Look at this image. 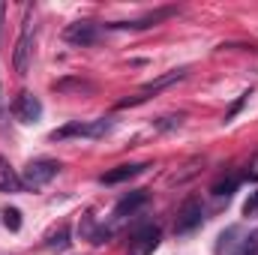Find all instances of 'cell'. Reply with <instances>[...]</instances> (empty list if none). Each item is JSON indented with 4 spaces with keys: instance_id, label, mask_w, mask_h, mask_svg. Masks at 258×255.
Returning a JSON list of instances; mask_svg holds the SVG:
<instances>
[{
    "instance_id": "6da1fadb",
    "label": "cell",
    "mask_w": 258,
    "mask_h": 255,
    "mask_svg": "<svg viewBox=\"0 0 258 255\" xmlns=\"http://www.w3.org/2000/svg\"><path fill=\"white\" fill-rule=\"evenodd\" d=\"M33 36H36V18H33V6L24 9V24L15 42V54H12V66L18 75H27L30 69V54H33Z\"/></svg>"
},
{
    "instance_id": "7a4b0ae2",
    "label": "cell",
    "mask_w": 258,
    "mask_h": 255,
    "mask_svg": "<svg viewBox=\"0 0 258 255\" xmlns=\"http://www.w3.org/2000/svg\"><path fill=\"white\" fill-rule=\"evenodd\" d=\"M111 126L114 123L108 117H99V120H90V123L75 120V123H66V126L54 129L51 132V141H66V138H102V135L111 132Z\"/></svg>"
},
{
    "instance_id": "3957f363",
    "label": "cell",
    "mask_w": 258,
    "mask_h": 255,
    "mask_svg": "<svg viewBox=\"0 0 258 255\" xmlns=\"http://www.w3.org/2000/svg\"><path fill=\"white\" fill-rule=\"evenodd\" d=\"M186 78V69H171V72H165V75H159V78H153V81H147L135 96H129V99H120L117 102V108H132V105H141V102H147L153 93H159V90H165V87H171V84H177V81H183Z\"/></svg>"
},
{
    "instance_id": "277c9868",
    "label": "cell",
    "mask_w": 258,
    "mask_h": 255,
    "mask_svg": "<svg viewBox=\"0 0 258 255\" xmlns=\"http://www.w3.org/2000/svg\"><path fill=\"white\" fill-rule=\"evenodd\" d=\"M57 171H60V162H57V159H33V162L24 168L21 183H24L27 189H42L45 183H51V180L57 177Z\"/></svg>"
},
{
    "instance_id": "5b68a950",
    "label": "cell",
    "mask_w": 258,
    "mask_h": 255,
    "mask_svg": "<svg viewBox=\"0 0 258 255\" xmlns=\"http://www.w3.org/2000/svg\"><path fill=\"white\" fill-rule=\"evenodd\" d=\"M171 15H177V6H162V9H153V12H147V15L135 18V21H114L108 27L111 30H144V27H156L159 21L171 18Z\"/></svg>"
},
{
    "instance_id": "8992f818",
    "label": "cell",
    "mask_w": 258,
    "mask_h": 255,
    "mask_svg": "<svg viewBox=\"0 0 258 255\" xmlns=\"http://www.w3.org/2000/svg\"><path fill=\"white\" fill-rule=\"evenodd\" d=\"M12 114L21 120V123H36L39 117H42V102L30 93V90H21L18 96H15V105H12Z\"/></svg>"
},
{
    "instance_id": "52a82bcc",
    "label": "cell",
    "mask_w": 258,
    "mask_h": 255,
    "mask_svg": "<svg viewBox=\"0 0 258 255\" xmlns=\"http://www.w3.org/2000/svg\"><path fill=\"white\" fill-rule=\"evenodd\" d=\"M201 219H204V207H201V201H198V198H189V201L177 210L174 231H177V234H189V231H195V228L201 225Z\"/></svg>"
},
{
    "instance_id": "ba28073f",
    "label": "cell",
    "mask_w": 258,
    "mask_h": 255,
    "mask_svg": "<svg viewBox=\"0 0 258 255\" xmlns=\"http://www.w3.org/2000/svg\"><path fill=\"white\" fill-rule=\"evenodd\" d=\"M159 240H162V231H159L156 225H144L141 231L132 234V240H129V255H153V249L159 246Z\"/></svg>"
},
{
    "instance_id": "9c48e42d",
    "label": "cell",
    "mask_w": 258,
    "mask_h": 255,
    "mask_svg": "<svg viewBox=\"0 0 258 255\" xmlns=\"http://www.w3.org/2000/svg\"><path fill=\"white\" fill-rule=\"evenodd\" d=\"M63 36H66V42H72V45H93L99 39V24L96 21H75V24L66 27Z\"/></svg>"
},
{
    "instance_id": "30bf717a",
    "label": "cell",
    "mask_w": 258,
    "mask_h": 255,
    "mask_svg": "<svg viewBox=\"0 0 258 255\" xmlns=\"http://www.w3.org/2000/svg\"><path fill=\"white\" fill-rule=\"evenodd\" d=\"M144 168H150V165H117V168L105 171L99 180H102V183H108V186H114V183H123V180H132V177H138Z\"/></svg>"
},
{
    "instance_id": "8fae6325",
    "label": "cell",
    "mask_w": 258,
    "mask_h": 255,
    "mask_svg": "<svg viewBox=\"0 0 258 255\" xmlns=\"http://www.w3.org/2000/svg\"><path fill=\"white\" fill-rule=\"evenodd\" d=\"M21 189H24L21 177L15 174V168L9 165V159L0 156V192H21Z\"/></svg>"
},
{
    "instance_id": "7c38bea8",
    "label": "cell",
    "mask_w": 258,
    "mask_h": 255,
    "mask_svg": "<svg viewBox=\"0 0 258 255\" xmlns=\"http://www.w3.org/2000/svg\"><path fill=\"white\" fill-rule=\"evenodd\" d=\"M144 201H147V192H144V189L129 192V195H123V198L117 201V207H114V216H126V213H135V210H138Z\"/></svg>"
},
{
    "instance_id": "4fadbf2b",
    "label": "cell",
    "mask_w": 258,
    "mask_h": 255,
    "mask_svg": "<svg viewBox=\"0 0 258 255\" xmlns=\"http://www.w3.org/2000/svg\"><path fill=\"white\" fill-rule=\"evenodd\" d=\"M240 237V228L237 225H231V228H225L222 234H219V243H216V255H234L237 252V240Z\"/></svg>"
},
{
    "instance_id": "5bb4252c",
    "label": "cell",
    "mask_w": 258,
    "mask_h": 255,
    "mask_svg": "<svg viewBox=\"0 0 258 255\" xmlns=\"http://www.w3.org/2000/svg\"><path fill=\"white\" fill-rule=\"evenodd\" d=\"M54 90L57 93H93V84L84 78H60L54 81Z\"/></svg>"
},
{
    "instance_id": "9a60e30c",
    "label": "cell",
    "mask_w": 258,
    "mask_h": 255,
    "mask_svg": "<svg viewBox=\"0 0 258 255\" xmlns=\"http://www.w3.org/2000/svg\"><path fill=\"white\" fill-rule=\"evenodd\" d=\"M234 255H258V228L255 231H249V234L237 243V252Z\"/></svg>"
},
{
    "instance_id": "2e32d148",
    "label": "cell",
    "mask_w": 258,
    "mask_h": 255,
    "mask_svg": "<svg viewBox=\"0 0 258 255\" xmlns=\"http://www.w3.org/2000/svg\"><path fill=\"white\" fill-rule=\"evenodd\" d=\"M237 183H240V177H222V180H216L213 183V195H231V192L237 189Z\"/></svg>"
},
{
    "instance_id": "e0dca14e",
    "label": "cell",
    "mask_w": 258,
    "mask_h": 255,
    "mask_svg": "<svg viewBox=\"0 0 258 255\" xmlns=\"http://www.w3.org/2000/svg\"><path fill=\"white\" fill-rule=\"evenodd\" d=\"M3 225H6L9 231H18V228H21V210L6 207V210H3Z\"/></svg>"
},
{
    "instance_id": "ac0fdd59",
    "label": "cell",
    "mask_w": 258,
    "mask_h": 255,
    "mask_svg": "<svg viewBox=\"0 0 258 255\" xmlns=\"http://www.w3.org/2000/svg\"><path fill=\"white\" fill-rule=\"evenodd\" d=\"M183 123V114H168V117H159V120H153V126L159 129V132H168V129H177Z\"/></svg>"
},
{
    "instance_id": "d6986e66",
    "label": "cell",
    "mask_w": 258,
    "mask_h": 255,
    "mask_svg": "<svg viewBox=\"0 0 258 255\" xmlns=\"http://www.w3.org/2000/svg\"><path fill=\"white\" fill-rule=\"evenodd\" d=\"M48 246H51V249H66V246H69V231H66V225L57 228V234H51Z\"/></svg>"
},
{
    "instance_id": "ffe728a7",
    "label": "cell",
    "mask_w": 258,
    "mask_h": 255,
    "mask_svg": "<svg viewBox=\"0 0 258 255\" xmlns=\"http://www.w3.org/2000/svg\"><path fill=\"white\" fill-rule=\"evenodd\" d=\"M249 96H252V93H249V90H246V93H240V99H237V102H234V105H231V108H228V111H225V123H231V120H234V117H237V114H240V108H243V105H246V102H249Z\"/></svg>"
},
{
    "instance_id": "44dd1931",
    "label": "cell",
    "mask_w": 258,
    "mask_h": 255,
    "mask_svg": "<svg viewBox=\"0 0 258 255\" xmlns=\"http://www.w3.org/2000/svg\"><path fill=\"white\" fill-rule=\"evenodd\" d=\"M243 216H258V192H252L243 204Z\"/></svg>"
},
{
    "instance_id": "7402d4cb",
    "label": "cell",
    "mask_w": 258,
    "mask_h": 255,
    "mask_svg": "<svg viewBox=\"0 0 258 255\" xmlns=\"http://www.w3.org/2000/svg\"><path fill=\"white\" fill-rule=\"evenodd\" d=\"M6 117L9 111H6V96H3V81H0V132H6Z\"/></svg>"
},
{
    "instance_id": "603a6c76",
    "label": "cell",
    "mask_w": 258,
    "mask_h": 255,
    "mask_svg": "<svg viewBox=\"0 0 258 255\" xmlns=\"http://www.w3.org/2000/svg\"><path fill=\"white\" fill-rule=\"evenodd\" d=\"M243 177H246V180H252V183L258 180V153L252 156V162L246 165V171H243Z\"/></svg>"
},
{
    "instance_id": "cb8c5ba5",
    "label": "cell",
    "mask_w": 258,
    "mask_h": 255,
    "mask_svg": "<svg viewBox=\"0 0 258 255\" xmlns=\"http://www.w3.org/2000/svg\"><path fill=\"white\" fill-rule=\"evenodd\" d=\"M3 15H6V6L0 3V30H3Z\"/></svg>"
}]
</instances>
